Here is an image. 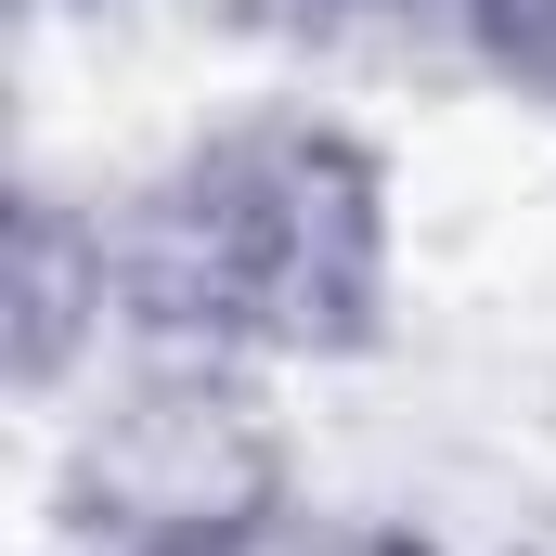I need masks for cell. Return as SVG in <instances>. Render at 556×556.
<instances>
[{
  "instance_id": "6da1fadb",
  "label": "cell",
  "mask_w": 556,
  "mask_h": 556,
  "mask_svg": "<svg viewBox=\"0 0 556 556\" xmlns=\"http://www.w3.org/2000/svg\"><path fill=\"white\" fill-rule=\"evenodd\" d=\"M117 337L220 363H363L402 324V194L350 117L247 104L104 207Z\"/></svg>"
},
{
  "instance_id": "7a4b0ae2",
  "label": "cell",
  "mask_w": 556,
  "mask_h": 556,
  "mask_svg": "<svg viewBox=\"0 0 556 556\" xmlns=\"http://www.w3.org/2000/svg\"><path fill=\"white\" fill-rule=\"evenodd\" d=\"M52 505L78 556H207L233 531L298 518V427L273 402V363L220 350H117L52 453Z\"/></svg>"
},
{
  "instance_id": "3957f363",
  "label": "cell",
  "mask_w": 556,
  "mask_h": 556,
  "mask_svg": "<svg viewBox=\"0 0 556 556\" xmlns=\"http://www.w3.org/2000/svg\"><path fill=\"white\" fill-rule=\"evenodd\" d=\"M0 324H13V389H26V402H78V389L130 350V337H117L104 207H78V194H26V207H13Z\"/></svg>"
},
{
  "instance_id": "277c9868",
  "label": "cell",
  "mask_w": 556,
  "mask_h": 556,
  "mask_svg": "<svg viewBox=\"0 0 556 556\" xmlns=\"http://www.w3.org/2000/svg\"><path fill=\"white\" fill-rule=\"evenodd\" d=\"M207 556H389V544H376L363 518H311V505H298V518H273V531H233V544H207Z\"/></svg>"
},
{
  "instance_id": "5b68a950",
  "label": "cell",
  "mask_w": 556,
  "mask_h": 556,
  "mask_svg": "<svg viewBox=\"0 0 556 556\" xmlns=\"http://www.w3.org/2000/svg\"><path fill=\"white\" fill-rule=\"evenodd\" d=\"M389 13H415V0H389Z\"/></svg>"
},
{
  "instance_id": "8992f818",
  "label": "cell",
  "mask_w": 556,
  "mask_h": 556,
  "mask_svg": "<svg viewBox=\"0 0 556 556\" xmlns=\"http://www.w3.org/2000/svg\"><path fill=\"white\" fill-rule=\"evenodd\" d=\"M52 13H65V0H52Z\"/></svg>"
}]
</instances>
